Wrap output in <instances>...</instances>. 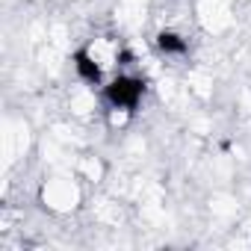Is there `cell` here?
Masks as SVG:
<instances>
[{
    "mask_svg": "<svg viewBox=\"0 0 251 251\" xmlns=\"http://www.w3.org/2000/svg\"><path fill=\"white\" fill-rule=\"evenodd\" d=\"M103 95H106V100H109L115 109L133 112V109L139 106L142 95H145V83H142L139 77H118V80H112V83L106 86Z\"/></svg>",
    "mask_w": 251,
    "mask_h": 251,
    "instance_id": "cell-1",
    "label": "cell"
},
{
    "mask_svg": "<svg viewBox=\"0 0 251 251\" xmlns=\"http://www.w3.org/2000/svg\"><path fill=\"white\" fill-rule=\"evenodd\" d=\"M74 68L86 83H100V65L89 56V50H77L74 53Z\"/></svg>",
    "mask_w": 251,
    "mask_h": 251,
    "instance_id": "cell-2",
    "label": "cell"
},
{
    "mask_svg": "<svg viewBox=\"0 0 251 251\" xmlns=\"http://www.w3.org/2000/svg\"><path fill=\"white\" fill-rule=\"evenodd\" d=\"M157 48H160V53H166V56H180V53H186V39H180L177 33H160L157 36Z\"/></svg>",
    "mask_w": 251,
    "mask_h": 251,
    "instance_id": "cell-3",
    "label": "cell"
}]
</instances>
